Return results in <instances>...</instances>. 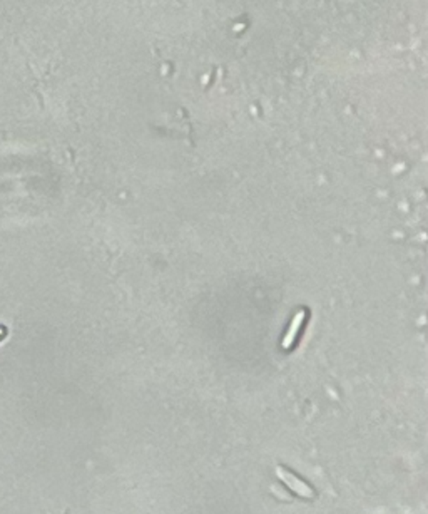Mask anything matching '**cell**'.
I'll return each instance as SVG.
<instances>
[{"label":"cell","mask_w":428,"mask_h":514,"mask_svg":"<svg viewBox=\"0 0 428 514\" xmlns=\"http://www.w3.org/2000/svg\"><path fill=\"white\" fill-rule=\"evenodd\" d=\"M276 474L291 491L296 492V494H300L302 498H313V496H315V492H313L311 487H309L308 484H304L300 478H296L295 474L286 473V471L281 469V467H278Z\"/></svg>","instance_id":"cell-1"},{"label":"cell","mask_w":428,"mask_h":514,"mask_svg":"<svg viewBox=\"0 0 428 514\" xmlns=\"http://www.w3.org/2000/svg\"><path fill=\"white\" fill-rule=\"evenodd\" d=\"M3 335H6V329H3V327H0V341H2Z\"/></svg>","instance_id":"cell-3"},{"label":"cell","mask_w":428,"mask_h":514,"mask_svg":"<svg viewBox=\"0 0 428 514\" xmlns=\"http://www.w3.org/2000/svg\"><path fill=\"white\" fill-rule=\"evenodd\" d=\"M303 320H304V310H300V312L293 317V320H291L290 330H288L285 338H283V342H281L283 348H290L291 345H293L296 335H298L300 329H302V325H303Z\"/></svg>","instance_id":"cell-2"}]
</instances>
